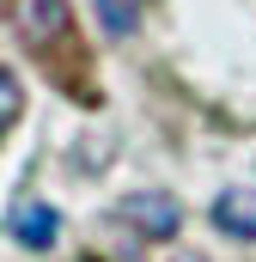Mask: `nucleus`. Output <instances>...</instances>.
Listing matches in <instances>:
<instances>
[{
    "label": "nucleus",
    "instance_id": "423d86ee",
    "mask_svg": "<svg viewBox=\"0 0 256 262\" xmlns=\"http://www.w3.org/2000/svg\"><path fill=\"white\" fill-rule=\"evenodd\" d=\"M18 110H25V92H18V73L6 67V73H0V128H12Z\"/></svg>",
    "mask_w": 256,
    "mask_h": 262
},
{
    "label": "nucleus",
    "instance_id": "7ed1b4c3",
    "mask_svg": "<svg viewBox=\"0 0 256 262\" xmlns=\"http://www.w3.org/2000/svg\"><path fill=\"white\" fill-rule=\"evenodd\" d=\"M12 238H18L25 250H49V244L61 238V213H55L49 201H18V207H12Z\"/></svg>",
    "mask_w": 256,
    "mask_h": 262
},
{
    "label": "nucleus",
    "instance_id": "f257e3e1",
    "mask_svg": "<svg viewBox=\"0 0 256 262\" xmlns=\"http://www.w3.org/2000/svg\"><path fill=\"white\" fill-rule=\"evenodd\" d=\"M18 37H25V49H37L43 61L61 73V85L73 92V73H67V49H73V12H67V0H18Z\"/></svg>",
    "mask_w": 256,
    "mask_h": 262
},
{
    "label": "nucleus",
    "instance_id": "f03ea898",
    "mask_svg": "<svg viewBox=\"0 0 256 262\" xmlns=\"http://www.w3.org/2000/svg\"><path fill=\"white\" fill-rule=\"evenodd\" d=\"M116 220H122L134 238L165 244V238H177V226H183V201L165 195V189H140V195H122V201H116Z\"/></svg>",
    "mask_w": 256,
    "mask_h": 262
},
{
    "label": "nucleus",
    "instance_id": "20e7f679",
    "mask_svg": "<svg viewBox=\"0 0 256 262\" xmlns=\"http://www.w3.org/2000/svg\"><path fill=\"white\" fill-rule=\"evenodd\" d=\"M214 226H220L226 238L256 244V189H220V195H214Z\"/></svg>",
    "mask_w": 256,
    "mask_h": 262
},
{
    "label": "nucleus",
    "instance_id": "0eeeda50",
    "mask_svg": "<svg viewBox=\"0 0 256 262\" xmlns=\"http://www.w3.org/2000/svg\"><path fill=\"white\" fill-rule=\"evenodd\" d=\"M177 262H207V256H195V250H183V256H177Z\"/></svg>",
    "mask_w": 256,
    "mask_h": 262
},
{
    "label": "nucleus",
    "instance_id": "39448f33",
    "mask_svg": "<svg viewBox=\"0 0 256 262\" xmlns=\"http://www.w3.org/2000/svg\"><path fill=\"white\" fill-rule=\"evenodd\" d=\"M140 6H146V0H92L98 25H104L110 37H134V25H140Z\"/></svg>",
    "mask_w": 256,
    "mask_h": 262
}]
</instances>
